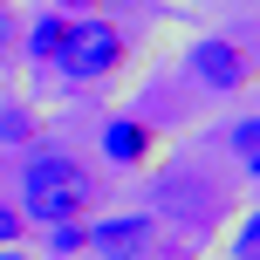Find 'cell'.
I'll use <instances>...</instances> for the list:
<instances>
[{
	"instance_id": "obj_2",
	"label": "cell",
	"mask_w": 260,
	"mask_h": 260,
	"mask_svg": "<svg viewBox=\"0 0 260 260\" xmlns=\"http://www.w3.org/2000/svg\"><path fill=\"white\" fill-rule=\"evenodd\" d=\"M130 62V35L117 21H103V14H76V27H69V48H62V76L76 82V89H96V82H110L117 69Z\"/></svg>"
},
{
	"instance_id": "obj_7",
	"label": "cell",
	"mask_w": 260,
	"mask_h": 260,
	"mask_svg": "<svg viewBox=\"0 0 260 260\" xmlns=\"http://www.w3.org/2000/svg\"><path fill=\"white\" fill-rule=\"evenodd\" d=\"M69 27H76V14H62V7H48V14H35V21H21V62L55 69V62H62V48H69Z\"/></svg>"
},
{
	"instance_id": "obj_1",
	"label": "cell",
	"mask_w": 260,
	"mask_h": 260,
	"mask_svg": "<svg viewBox=\"0 0 260 260\" xmlns=\"http://www.w3.org/2000/svg\"><path fill=\"white\" fill-rule=\"evenodd\" d=\"M103 206V178L82 165L76 151H21V219L27 226H62V219H89Z\"/></svg>"
},
{
	"instance_id": "obj_14",
	"label": "cell",
	"mask_w": 260,
	"mask_h": 260,
	"mask_svg": "<svg viewBox=\"0 0 260 260\" xmlns=\"http://www.w3.org/2000/svg\"><path fill=\"white\" fill-rule=\"evenodd\" d=\"M62 14H96V7H110V0H55Z\"/></svg>"
},
{
	"instance_id": "obj_4",
	"label": "cell",
	"mask_w": 260,
	"mask_h": 260,
	"mask_svg": "<svg viewBox=\"0 0 260 260\" xmlns=\"http://www.w3.org/2000/svg\"><path fill=\"white\" fill-rule=\"evenodd\" d=\"M185 82L206 96H240V89H253V55L226 35H199L185 48Z\"/></svg>"
},
{
	"instance_id": "obj_13",
	"label": "cell",
	"mask_w": 260,
	"mask_h": 260,
	"mask_svg": "<svg viewBox=\"0 0 260 260\" xmlns=\"http://www.w3.org/2000/svg\"><path fill=\"white\" fill-rule=\"evenodd\" d=\"M27 240V219H21V206H7L0 199V247H21Z\"/></svg>"
},
{
	"instance_id": "obj_6",
	"label": "cell",
	"mask_w": 260,
	"mask_h": 260,
	"mask_svg": "<svg viewBox=\"0 0 260 260\" xmlns=\"http://www.w3.org/2000/svg\"><path fill=\"white\" fill-rule=\"evenodd\" d=\"M157 157V123L137 117V110H117V117H103V165L117 171H144Z\"/></svg>"
},
{
	"instance_id": "obj_10",
	"label": "cell",
	"mask_w": 260,
	"mask_h": 260,
	"mask_svg": "<svg viewBox=\"0 0 260 260\" xmlns=\"http://www.w3.org/2000/svg\"><path fill=\"white\" fill-rule=\"evenodd\" d=\"M226 144H233V157L247 165V178H253V171H260V123H253V110H247L233 130H226Z\"/></svg>"
},
{
	"instance_id": "obj_11",
	"label": "cell",
	"mask_w": 260,
	"mask_h": 260,
	"mask_svg": "<svg viewBox=\"0 0 260 260\" xmlns=\"http://www.w3.org/2000/svg\"><path fill=\"white\" fill-rule=\"evenodd\" d=\"M7 62H21V14L0 0V69H7Z\"/></svg>"
},
{
	"instance_id": "obj_8",
	"label": "cell",
	"mask_w": 260,
	"mask_h": 260,
	"mask_svg": "<svg viewBox=\"0 0 260 260\" xmlns=\"http://www.w3.org/2000/svg\"><path fill=\"white\" fill-rule=\"evenodd\" d=\"M35 144H41V110L7 96L0 103V151H35Z\"/></svg>"
},
{
	"instance_id": "obj_15",
	"label": "cell",
	"mask_w": 260,
	"mask_h": 260,
	"mask_svg": "<svg viewBox=\"0 0 260 260\" xmlns=\"http://www.w3.org/2000/svg\"><path fill=\"white\" fill-rule=\"evenodd\" d=\"M0 260H35V253H27V247H0Z\"/></svg>"
},
{
	"instance_id": "obj_3",
	"label": "cell",
	"mask_w": 260,
	"mask_h": 260,
	"mask_svg": "<svg viewBox=\"0 0 260 260\" xmlns=\"http://www.w3.org/2000/svg\"><path fill=\"white\" fill-rule=\"evenodd\" d=\"M151 219H178V226H192V240L206 233L212 219H226V212H233V192H226V185H212V178H199V171H178V178H165L151 192Z\"/></svg>"
},
{
	"instance_id": "obj_12",
	"label": "cell",
	"mask_w": 260,
	"mask_h": 260,
	"mask_svg": "<svg viewBox=\"0 0 260 260\" xmlns=\"http://www.w3.org/2000/svg\"><path fill=\"white\" fill-rule=\"evenodd\" d=\"M233 260H260V212H247L233 226Z\"/></svg>"
},
{
	"instance_id": "obj_9",
	"label": "cell",
	"mask_w": 260,
	"mask_h": 260,
	"mask_svg": "<svg viewBox=\"0 0 260 260\" xmlns=\"http://www.w3.org/2000/svg\"><path fill=\"white\" fill-rule=\"evenodd\" d=\"M48 233L55 260H89V219H62V226H41Z\"/></svg>"
},
{
	"instance_id": "obj_5",
	"label": "cell",
	"mask_w": 260,
	"mask_h": 260,
	"mask_svg": "<svg viewBox=\"0 0 260 260\" xmlns=\"http://www.w3.org/2000/svg\"><path fill=\"white\" fill-rule=\"evenodd\" d=\"M165 219L151 212H110V219H89V260H151Z\"/></svg>"
}]
</instances>
